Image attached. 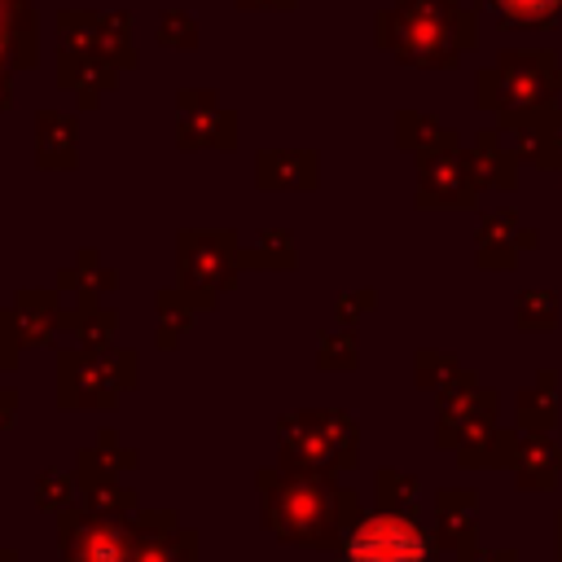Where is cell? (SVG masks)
Returning a JSON list of instances; mask_svg holds the SVG:
<instances>
[{
  "mask_svg": "<svg viewBox=\"0 0 562 562\" xmlns=\"http://www.w3.org/2000/svg\"><path fill=\"white\" fill-rule=\"evenodd\" d=\"M492 4L514 26H549L562 13V0H492Z\"/></svg>",
  "mask_w": 562,
  "mask_h": 562,
  "instance_id": "2",
  "label": "cell"
},
{
  "mask_svg": "<svg viewBox=\"0 0 562 562\" xmlns=\"http://www.w3.org/2000/svg\"><path fill=\"white\" fill-rule=\"evenodd\" d=\"M347 562H426V540L404 518H373L351 536Z\"/></svg>",
  "mask_w": 562,
  "mask_h": 562,
  "instance_id": "1",
  "label": "cell"
}]
</instances>
